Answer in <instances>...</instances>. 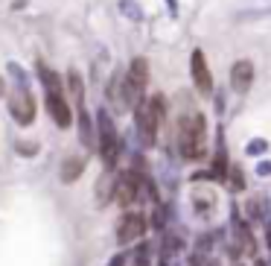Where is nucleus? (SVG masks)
I'll list each match as a JSON object with an SVG mask.
<instances>
[{
    "instance_id": "7",
    "label": "nucleus",
    "mask_w": 271,
    "mask_h": 266,
    "mask_svg": "<svg viewBox=\"0 0 271 266\" xmlns=\"http://www.w3.org/2000/svg\"><path fill=\"white\" fill-rule=\"evenodd\" d=\"M143 234H146V217H143V214H126V217L120 220L117 240L123 243V246L134 243V240H140Z\"/></svg>"
},
{
    "instance_id": "8",
    "label": "nucleus",
    "mask_w": 271,
    "mask_h": 266,
    "mask_svg": "<svg viewBox=\"0 0 271 266\" xmlns=\"http://www.w3.org/2000/svg\"><path fill=\"white\" fill-rule=\"evenodd\" d=\"M190 70H192V82L201 94H210L213 91V76H210V67H207V59L201 50H196L190 59Z\"/></svg>"
},
{
    "instance_id": "2",
    "label": "nucleus",
    "mask_w": 271,
    "mask_h": 266,
    "mask_svg": "<svg viewBox=\"0 0 271 266\" xmlns=\"http://www.w3.org/2000/svg\"><path fill=\"white\" fill-rule=\"evenodd\" d=\"M137 132H140V140L146 147H152L154 138H158V126L163 120V111H166V102H163L161 94H154L152 100H143L137 105Z\"/></svg>"
},
{
    "instance_id": "19",
    "label": "nucleus",
    "mask_w": 271,
    "mask_h": 266,
    "mask_svg": "<svg viewBox=\"0 0 271 266\" xmlns=\"http://www.w3.org/2000/svg\"><path fill=\"white\" fill-rule=\"evenodd\" d=\"M3 91H6V85H3V79H0V97H3Z\"/></svg>"
},
{
    "instance_id": "9",
    "label": "nucleus",
    "mask_w": 271,
    "mask_h": 266,
    "mask_svg": "<svg viewBox=\"0 0 271 266\" xmlns=\"http://www.w3.org/2000/svg\"><path fill=\"white\" fill-rule=\"evenodd\" d=\"M47 111H50V117L55 120V126H59V129H67L73 123L70 105L64 102L62 94H47Z\"/></svg>"
},
{
    "instance_id": "13",
    "label": "nucleus",
    "mask_w": 271,
    "mask_h": 266,
    "mask_svg": "<svg viewBox=\"0 0 271 266\" xmlns=\"http://www.w3.org/2000/svg\"><path fill=\"white\" fill-rule=\"evenodd\" d=\"M38 74H41V82H44L47 94H62V79H59V74H53L47 64H38Z\"/></svg>"
},
{
    "instance_id": "18",
    "label": "nucleus",
    "mask_w": 271,
    "mask_h": 266,
    "mask_svg": "<svg viewBox=\"0 0 271 266\" xmlns=\"http://www.w3.org/2000/svg\"><path fill=\"white\" fill-rule=\"evenodd\" d=\"M123 263H126V255H117V257H114V260L108 263V266H123Z\"/></svg>"
},
{
    "instance_id": "15",
    "label": "nucleus",
    "mask_w": 271,
    "mask_h": 266,
    "mask_svg": "<svg viewBox=\"0 0 271 266\" xmlns=\"http://www.w3.org/2000/svg\"><path fill=\"white\" fill-rule=\"evenodd\" d=\"M134 266H152V252H149V246H140V249H137Z\"/></svg>"
},
{
    "instance_id": "4",
    "label": "nucleus",
    "mask_w": 271,
    "mask_h": 266,
    "mask_svg": "<svg viewBox=\"0 0 271 266\" xmlns=\"http://www.w3.org/2000/svg\"><path fill=\"white\" fill-rule=\"evenodd\" d=\"M100 155L105 161V167H114L120 158V138H117V129L111 123V117L105 111H100Z\"/></svg>"
},
{
    "instance_id": "1",
    "label": "nucleus",
    "mask_w": 271,
    "mask_h": 266,
    "mask_svg": "<svg viewBox=\"0 0 271 266\" xmlns=\"http://www.w3.org/2000/svg\"><path fill=\"white\" fill-rule=\"evenodd\" d=\"M204 140H207V126H204V117L201 114H190V117L181 120L178 129V147L184 158H201L204 155Z\"/></svg>"
},
{
    "instance_id": "3",
    "label": "nucleus",
    "mask_w": 271,
    "mask_h": 266,
    "mask_svg": "<svg viewBox=\"0 0 271 266\" xmlns=\"http://www.w3.org/2000/svg\"><path fill=\"white\" fill-rule=\"evenodd\" d=\"M146 82H149V62L146 59H134L126 79H123V105L126 109H137L143 102Z\"/></svg>"
},
{
    "instance_id": "5",
    "label": "nucleus",
    "mask_w": 271,
    "mask_h": 266,
    "mask_svg": "<svg viewBox=\"0 0 271 266\" xmlns=\"http://www.w3.org/2000/svg\"><path fill=\"white\" fill-rule=\"evenodd\" d=\"M9 111L21 126H29V123L35 120V100H32V94H29L27 88H18V91L9 97Z\"/></svg>"
},
{
    "instance_id": "10",
    "label": "nucleus",
    "mask_w": 271,
    "mask_h": 266,
    "mask_svg": "<svg viewBox=\"0 0 271 266\" xmlns=\"http://www.w3.org/2000/svg\"><path fill=\"white\" fill-rule=\"evenodd\" d=\"M251 82H254V64L248 62V59L236 62L234 67H230V85H234V91L245 94L251 88Z\"/></svg>"
},
{
    "instance_id": "16",
    "label": "nucleus",
    "mask_w": 271,
    "mask_h": 266,
    "mask_svg": "<svg viewBox=\"0 0 271 266\" xmlns=\"http://www.w3.org/2000/svg\"><path fill=\"white\" fill-rule=\"evenodd\" d=\"M230 173H234V187L239 190V187H242V170H239V167H234Z\"/></svg>"
},
{
    "instance_id": "6",
    "label": "nucleus",
    "mask_w": 271,
    "mask_h": 266,
    "mask_svg": "<svg viewBox=\"0 0 271 266\" xmlns=\"http://www.w3.org/2000/svg\"><path fill=\"white\" fill-rule=\"evenodd\" d=\"M140 182H143V175L134 173V170L117 175V190H114V199H117L123 208H128V205L140 196Z\"/></svg>"
},
{
    "instance_id": "14",
    "label": "nucleus",
    "mask_w": 271,
    "mask_h": 266,
    "mask_svg": "<svg viewBox=\"0 0 271 266\" xmlns=\"http://www.w3.org/2000/svg\"><path fill=\"white\" fill-rule=\"evenodd\" d=\"M67 82H70V91H73V97H76V100L82 102V91H85V88H82V76L76 74V70H70V74H67Z\"/></svg>"
},
{
    "instance_id": "11",
    "label": "nucleus",
    "mask_w": 271,
    "mask_h": 266,
    "mask_svg": "<svg viewBox=\"0 0 271 266\" xmlns=\"http://www.w3.org/2000/svg\"><path fill=\"white\" fill-rule=\"evenodd\" d=\"M82 173H85V158H82V155L64 158V164H62V182L64 184H73Z\"/></svg>"
},
{
    "instance_id": "12",
    "label": "nucleus",
    "mask_w": 271,
    "mask_h": 266,
    "mask_svg": "<svg viewBox=\"0 0 271 266\" xmlns=\"http://www.w3.org/2000/svg\"><path fill=\"white\" fill-rule=\"evenodd\" d=\"M114 190H117V175L108 170L105 179H100V184H96V202L100 205L111 202V199H114Z\"/></svg>"
},
{
    "instance_id": "17",
    "label": "nucleus",
    "mask_w": 271,
    "mask_h": 266,
    "mask_svg": "<svg viewBox=\"0 0 271 266\" xmlns=\"http://www.w3.org/2000/svg\"><path fill=\"white\" fill-rule=\"evenodd\" d=\"M21 152H24V155H35L38 147H35V144H32V147H29V144H21Z\"/></svg>"
}]
</instances>
